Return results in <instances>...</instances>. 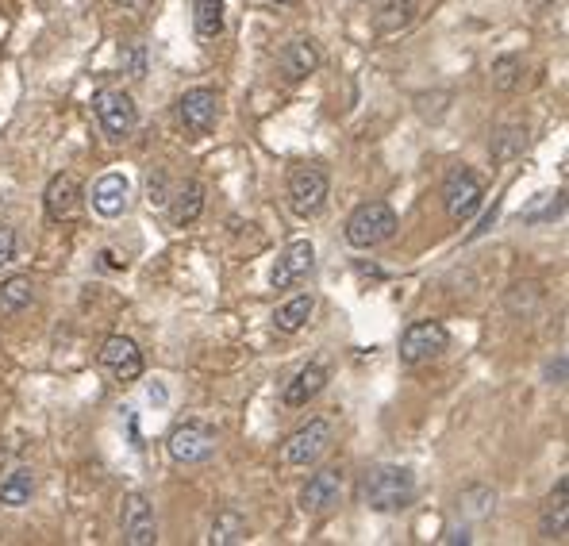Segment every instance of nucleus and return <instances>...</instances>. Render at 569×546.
<instances>
[{
    "label": "nucleus",
    "instance_id": "nucleus-1",
    "mask_svg": "<svg viewBox=\"0 0 569 546\" xmlns=\"http://www.w3.org/2000/svg\"><path fill=\"white\" fill-rule=\"evenodd\" d=\"M358 497L370 512H404L416 500V477L408 466H370L358 481Z\"/></svg>",
    "mask_w": 569,
    "mask_h": 546
},
{
    "label": "nucleus",
    "instance_id": "nucleus-2",
    "mask_svg": "<svg viewBox=\"0 0 569 546\" xmlns=\"http://www.w3.org/2000/svg\"><path fill=\"white\" fill-rule=\"evenodd\" d=\"M331 439H335L331 420L316 416V420L300 423L297 431L285 435V443L277 450V466H281V470H308V466H316L323 454H327Z\"/></svg>",
    "mask_w": 569,
    "mask_h": 546
},
{
    "label": "nucleus",
    "instance_id": "nucleus-3",
    "mask_svg": "<svg viewBox=\"0 0 569 546\" xmlns=\"http://www.w3.org/2000/svg\"><path fill=\"white\" fill-rule=\"evenodd\" d=\"M347 243L354 250H373L396 235V212L385 200H362L347 220Z\"/></svg>",
    "mask_w": 569,
    "mask_h": 546
},
{
    "label": "nucleus",
    "instance_id": "nucleus-4",
    "mask_svg": "<svg viewBox=\"0 0 569 546\" xmlns=\"http://www.w3.org/2000/svg\"><path fill=\"white\" fill-rule=\"evenodd\" d=\"M285 197H289V208L300 220H312V216H320L327 197H331V177H327L323 166H297L289 174Z\"/></svg>",
    "mask_w": 569,
    "mask_h": 546
},
{
    "label": "nucleus",
    "instance_id": "nucleus-5",
    "mask_svg": "<svg viewBox=\"0 0 569 546\" xmlns=\"http://www.w3.org/2000/svg\"><path fill=\"white\" fill-rule=\"evenodd\" d=\"M166 447H170V458H174V462H181V466H197V462H208V458L216 454V447H220V431L204 420H185L170 431Z\"/></svg>",
    "mask_w": 569,
    "mask_h": 546
},
{
    "label": "nucleus",
    "instance_id": "nucleus-6",
    "mask_svg": "<svg viewBox=\"0 0 569 546\" xmlns=\"http://www.w3.org/2000/svg\"><path fill=\"white\" fill-rule=\"evenodd\" d=\"M443 204H446V216H450L454 224L473 220V216L481 212V204H485V185H481V177L473 174L470 166H454L443 181Z\"/></svg>",
    "mask_w": 569,
    "mask_h": 546
},
{
    "label": "nucleus",
    "instance_id": "nucleus-7",
    "mask_svg": "<svg viewBox=\"0 0 569 546\" xmlns=\"http://www.w3.org/2000/svg\"><path fill=\"white\" fill-rule=\"evenodd\" d=\"M450 347V331L439 320H416L412 327H404L400 335V362L404 366H423L431 358H439Z\"/></svg>",
    "mask_w": 569,
    "mask_h": 546
},
{
    "label": "nucleus",
    "instance_id": "nucleus-8",
    "mask_svg": "<svg viewBox=\"0 0 569 546\" xmlns=\"http://www.w3.org/2000/svg\"><path fill=\"white\" fill-rule=\"evenodd\" d=\"M93 112H97L100 131L108 139H127L139 127V108H135V100L127 97L124 89H100L93 97Z\"/></svg>",
    "mask_w": 569,
    "mask_h": 546
},
{
    "label": "nucleus",
    "instance_id": "nucleus-9",
    "mask_svg": "<svg viewBox=\"0 0 569 546\" xmlns=\"http://www.w3.org/2000/svg\"><path fill=\"white\" fill-rule=\"evenodd\" d=\"M216 116H220V93L216 89H185V97L177 100V120L189 135H208L216 127Z\"/></svg>",
    "mask_w": 569,
    "mask_h": 546
},
{
    "label": "nucleus",
    "instance_id": "nucleus-10",
    "mask_svg": "<svg viewBox=\"0 0 569 546\" xmlns=\"http://www.w3.org/2000/svg\"><path fill=\"white\" fill-rule=\"evenodd\" d=\"M343 500V470L339 466H327V470L312 473L300 489V508L308 516H320V512H331L335 504Z\"/></svg>",
    "mask_w": 569,
    "mask_h": 546
},
{
    "label": "nucleus",
    "instance_id": "nucleus-11",
    "mask_svg": "<svg viewBox=\"0 0 569 546\" xmlns=\"http://www.w3.org/2000/svg\"><path fill=\"white\" fill-rule=\"evenodd\" d=\"M120 527H124L127 546H154L158 543V520H154V508H150V500L143 497V493L124 497Z\"/></svg>",
    "mask_w": 569,
    "mask_h": 546
},
{
    "label": "nucleus",
    "instance_id": "nucleus-12",
    "mask_svg": "<svg viewBox=\"0 0 569 546\" xmlns=\"http://www.w3.org/2000/svg\"><path fill=\"white\" fill-rule=\"evenodd\" d=\"M100 366L112 377H120V381H139L143 377V350L127 335H112L100 347Z\"/></svg>",
    "mask_w": 569,
    "mask_h": 546
},
{
    "label": "nucleus",
    "instance_id": "nucleus-13",
    "mask_svg": "<svg viewBox=\"0 0 569 546\" xmlns=\"http://www.w3.org/2000/svg\"><path fill=\"white\" fill-rule=\"evenodd\" d=\"M312 266H316V247L308 239H297V243H289L281 250V258H277V266L270 273V285L273 289H289V285H297L300 277H308Z\"/></svg>",
    "mask_w": 569,
    "mask_h": 546
},
{
    "label": "nucleus",
    "instance_id": "nucleus-14",
    "mask_svg": "<svg viewBox=\"0 0 569 546\" xmlns=\"http://www.w3.org/2000/svg\"><path fill=\"white\" fill-rule=\"evenodd\" d=\"M77 204H81V185L74 174H54L47 181V193H43V208H47L50 224H62V220H74Z\"/></svg>",
    "mask_w": 569,
    "mask_h": 546
},
{
    "label": "nucleus",
    "instance_id": "nucleus-15",
    "mask_svg": "<svg viewBox=\"0 0 569 546\" xmlns=\"http://www.w3.org/2000/svg\"><path fill=\"white\" fill-rule=\"evenodd\" d=\"M277 70H281L285 81H308V77L320 70V47L312 39H293L289 47L281 50Z\"/></svg>",
    "mask_w": 569,
    "mask_h": 546
},
{
    "label": "nucleus",
    "instance_id": "nucleus-16",
    "mask_svg": "<svg viewBox=\"0 0 569 546\" xmlns=\"http://www.w3.org/2000/svg\"><path fill=\"white\" fill-rule=\"evenodd\" d=\"M416 16H420V0H381L377 12H373V31L381 39H389V35L408 31L416 24Z\"/></svg>",
    "mask_w": 569,
    "mask_h": 546
},
{
    "label": "nucleus",
    "instance_id": "nucleus-17",
    "mask_svg": "<svg viewBox=\"0 0 569 546\" xmlns=\"http://www.w3.org/2000/svg\"><path fill=\"white\" fill-rule=\"evenodd\" d=\"M569 531V477H558L554 493L543 504V520H539V535L543 539H566Z\"/></svg>",
    "mask_w": 569,
    "mask_h": 546
},
{
    "label": "nucleus",
    "instance_id": "nucleus-18",
    "mask_svg": "<svg viewBox=\"0 0 569 546\" xmlns=\"http://www.w3.org/2000/svg\"><path fill=\"white\" fill-rule=\"evenodd\" d=\"M323 385H327V366H320V362H308V366H300V370L293 373V381L285 385L281 400H285V408H304L308 400L320 397Z\"/></svg>",
    "mask_w": 569,
    "mask_h": 546
},
{
    "label": "nucleus",
    "instance_id": "nucleus-19",
    "mask_svg": "<svg viewBox=\"0 0 569 546\" xmlns=\"http://www.w3.org/2000/svg\"><path fill=\"white\" fill-rule=\"evenodd\" d=\"M93 212L104 216V220H116L120 212L127 208V177L124 174H104L97 177V185H93Z\"/></svg>",
    "mask_w": 569,
    "mask_h": 546
},
{
    "label": "nucleus",
    "instance_id": "nucleus-20",
    "mask_svg": "<svg viewBox=\"0 0 569 546\" xmlns=\"http://www.w3.org/2000/svg\"><path fill=\"white\" fill-rule=\"evenodd\" d=\"M200 212H204V185L200 181H185L174 193V204H170V224L174 227L197 224Z\"/></svg>",
    "mask_w": 569,
    "mask_h": 546
},
{
    "label": "nucleus",
    "instance_id": "nucleus-21",
    "mask_svg": "<svg viewBox=\"0 0 569 546\" xmlns=\"http://www.w3.org/2000/svg\"><path fill=\"white\" fill-rule=\"evenodd\" d=\"M247 539H250V523L243 512L223 508L220 516L212 520V531H208V543L212 546H235V543H247Z\"/></svg>",
    "mask_w": 569,
    "mask_h": 546
},
{
    "label": "nucleus",
    "instance_id": "nucleus-22",
    "mask_svg": "<svg viewBox=\"0 0 569 546\" xmlns=\"http://www.w3.org/2000/svg\"><path fill=\"white\" fill-rule=\"evenodd\" d=\"M312 312H316V300L308 297V293H300V297L285 300V304L277 308V316H273V327H277L281 335H297L300 327L312 320Z\"/></svg>",
    "mask_w": 569,
    "mask_h": 546
},
{
    "label": "nucleus",
    "instance_id": "nucleus-23",
    "mask_svg": "<svg viewBox=\"0 0 569 546\" xmlns=\"http://www.w3.org/2000/svg\"><path fill=\"white\" fill-rule=\"evenodd\" d=\"M227 0H193V24L200 39H220L227 24Z\"/></svg>",
    "mask_w": 569,
    "mask_h": 546
},
{
    "label": "nucleus",
    "instance_id": "nucleus-24",
    "mask_svg": "<svg viewBox=\"0 0 569 546\" xmlns=\"http://www.w3.org/2000/svg\"><path fill=\"white\" fill-rule=\"evenodd\" d=\"M31 493H35V473L31 470H12L0 481V504L4 508H24V504H31Z\"/></svg>",
    "mask_w": 569,
    "mask_h": 546
},
{
    "label": "nucleus",
    "instance_id": "nucleus-25",
    "mask_svg": "<svg viewBox=\"0 0 569 546\" xmlns=\"http://www.w3.org/2000/svg\"><path fill=\"white\" fill-rule=\"evenodd\" d=\"M31 304V277L12 273L8 281H0V316H16Z\"/></svg>",
    "mask_w": 569,
    "mask_h": 546
},
{
    "label": "nucleus",
    "instance_id": "nucleus-26",
    "mask_svg": "<svg viewBox=\"0 0 569 546\" xmlns=\"http://www.w3.org/2000/svg\"><path fill=\"white\" fill-rule=\"evenodd\" d=\"M496 508V493L489 485H470L462 497H458V512L470 516V520H485Z\"/></svg>",
    "mask_w": 569,
    "mask_h": 546
},
{
    "label": "nucleus",
    "instance_id": "nucleus-27",
    "mask_svg": "<svg viewBox=\"0 0 569 546\" xmlns=\"http://www.w3.org/2000/svg\"><path fill=\"white\" fill-rule=\"evenodd\" d=\"M523 81V62L516 54H504L493 62V89L496 93H516Z\"/></svg>",
    "mask_w": 569,
    "mask_h": 546
},
{
    "label": "nucleus",
    "instance_id": "nucleus-28",
    "mask_svg": "<svg viewBox=\"0 0 569 546\" xmlns=\"http://www.w3.org/2000/svg\"><path fill=\"white\" fill-rule=\"evenodd\" d=\"M523 143H527L523 127H500L493 135V162H508V158L523 154Z\"/></svg>",
    "mask_w": 569,
    "mask_h": 546
},
{
    "label": "nucleus",
    "instance_id": "nucleus-29",
    "mask_svg": "<svg viewBox=\"0 0 569 546\" xmlns=\"http://www.w3.org/2000/svg\"><path fill=\"white\" fill-rule=\"evenodd\" d=\"M562 208H566V200H562V193L546 204L543 212H527V224H543V220H558L562 216Z\"/></svg>",
    "mask_w": 569,
    "mask_h": 546
},
{
    "label": "nucleus",
    "instance_id": "nucleus-30",
    "mask_svg": "<svg viewBox=\"0 0 569 546\" xmlns=\"http://www.w3.org/2000/svg\"><path fill=\"white\" fill-rule=\"evenodd\" d=\"M12 258H16V231L0 227V266H8Z\"/></svg>",
    "mask_w": 569,
    "mask_h": 546
},
{
    "label": "nucleus",
    "instance_id": "nucleus-31",
    "mask_svg": "<svg viewBox=\"0 0 569 546\" xmlns=\"http://www.w3.org/2000/svg\"><path fill=\"white\" fill-rule=\"evenodd\" d=\"M546 385H566V354H558V358L546 366Z\"/></svg>",
    "mask_w": 569,
    "mask_h": 546
},
{
    "label": "nucleus",
    "instance_id": "nucleus-32",
    "mask_svg": "<svg viewBox=\"0 0 569 546\" xmlns=\"http://www.w3.org/2000/svg\"><path fill=\"white\" fill-rule=\"evenodd\" d=\"M147 189H150V204H154V208H162V204L170 200V197H166V174H154V177H150Z\"/></svg>",
    "mask_w": 569,
    "mask_h": 546
},
{
    "label": "nucleus",
    "instance_id": "nucleus-33",
    "mask_svg": "<svg viewBox=\"0 0 569 546\" xmlns=\"http://www.w3.org/2000/svg\"><path fill=\"white\" fill-rule=\"evenodd\" d=\"M124 58H127V66H131V77L147 74V54H143V47H131Z\"/></svg>",
    "mask_w": 569,
    "mask_h": 546
},
{
    "label": "nucleus",
    "instance_id": "nucleus-34",
    "mask_svg": "<svg viewBox=\"0 0 569 546\" xmlns=\"http://www.w3.org/2000/svg\"><path fill=\"white\" fill-rule=\"evenodd\" d=\"M466 546V543H473V535H470V527H450L443 535V546Z\"/></svg>",
    "mask_w": 569,
    "mask_h": 546
},
{
    "label": "nucleus",
    "instance_id": "nucleus-35",
    "mask_svg": "<svg viewBox=\"0 0 569 546\" xmlns=\"http://www.w3.org/2000/svg\"><path fill=\"white\" fill-rule=\"evenodd\" d=\"M112 4H116L120 12H127V16H143L150 8V0H112Z\"/></svg>",
    "mask_w": 569,
    "mask_h": 546
},
{
    "label": "nucleus",
    "instance_id": "nucleus-36",
    "mask_svg": "<svg viewBox=\"0 0 569 546\" xmlns=\"http://www.w3.org/2000/svg\"><path fill=\"white\" fill-rule=\"evenodd\" d=\"M496 224V204L493 208H489V212H485V220H481V227H477V231H473V235H485V231H489V227Z\"/></svg>",
    "mask_w": 569,
    "mask_h": 546
},
{
    "label": "nucleus",
    "instance_id": "nucleus-37",
    "mask_svg": "<svg viewBox=\"0 0 569 546\" xmlns=\"http://www.w3.org/2000/svg\"><path fill=\"white\" fill-rule=\"evenodd\" d=\"M531 4H535V8H546V4H554V0H531Z\"/></svg>",
    "mask_w": 569,
    "mask_h": 546
},
{
    "label": "nucleus",
    "instance_id": "nucleus-38",
    "mask_svg": "<svg viewBox=\"0 0 569 546\" xmlns=\"http://www.w3.org/2000/svg\"><path fill=\"white\" fill-rule=\"evenodd\" d=\"M277 4H297V0H277Z\"/></svg>",
    "mask_w": 569,
    "mask_h": 546
}]
</instances>
